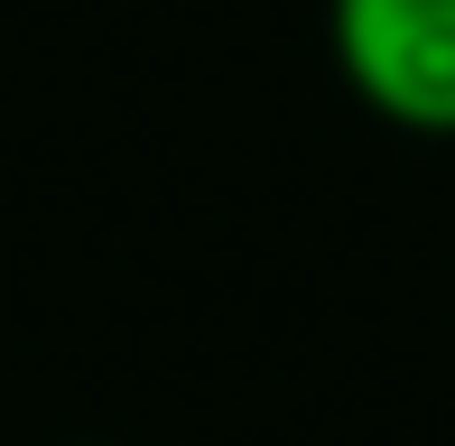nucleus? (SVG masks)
Wrapping results in <instances>:
<instances>
[{
  "instance_id": "f257e3e1",
  "label": "nucleus",
  "mask_w": 455,
  "mask_h": 446,
  "mask_svg": "<svg viewBox=\"0 0 455 446\" xmlns=\"http://www.w3.org/2000/svg\"><path fill=\"white\" fill-rule=\"evenodd\" d=\"M344 93L409 139H455V0H325Z\"/></svg>"
},
{
  "instance_id": "f03ea898",
  "label": "nucleus",
  "mask_w": 455,
  "mask_h": 446,
  "mask_svg": "<svg viewBox=\"0 0 455 446\" xmlns=\"http://www.w3.org/2000/svg\"><path fill=\"white\" fill-rule=\"evenodd\" d=\"M75 446H112V437H75Z\"/></svg>"
}]
</instances>
